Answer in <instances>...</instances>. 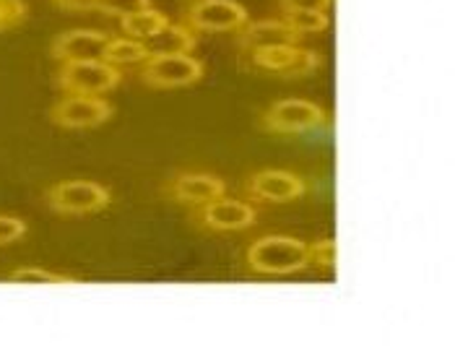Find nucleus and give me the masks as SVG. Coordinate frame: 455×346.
<instances>
[{
  "mask_svg": "<svg viewBox=\"0 0 455 346\" xmlns=\"http://www.w3.org/2000/svg\"><path fill=\"white\" fill-rule=\"evenodd\" d=\"M247 266L263 277H289L310 266L307 243L289 235H266L247 247Z\"/></svg>",
  "mask_w": 455,
  "mask_h": 346,
  "instance_id": "nucleus-1",
  "label": "nucleus"
},
{
  "mask_svg": "<svg viewBox=\"0 0 455 346\" xmlns=\"http://www.w3.org/2000/svg\"><path fill=\"white\" fill-rule=\"evenodd\" d=\"M112 193L94 180H63L47 190V206L60 216H86L105 211Z\"/></svg>",
  "mask_w": 455,
  "mask_h": 346,
  "instance_id": "nucleus-2",
  "label": "nucleus"
},
{
  "mask_svg": "<svg viewBox=\"0 0 455 346\" xmlns=\"http://www.w3.org/2000/svg\"><path fill=\"white\" fill-rule=\"evenodd\" d=\"M328 123V109L307 100H281L260 115V128L279 136H297L323 128Z\"/></svg>",
  "mask_w": 455,
  "mask_h": 346,
  "instance_id": "nucleus-3",
  "label": "nucleus"
},
{
  "mask_svg": "<svg viewBox=\"0 0 455 346\" xmlns=\"http://www.w3.org/2000/svg\"><path fill=\"white\" fill-rule=\"evenodd\" d=\"M182 21L193 32L224 35V32H240L250 21V13L245 5L235 0H196L185 8Z\"/></svg>",
  "mask_w": 455,
  "mask_h": 346,
  "instance_id": "nucleus-4",
  "label": "nucleus"
},
{
  "mask_svg": "<svg viewBox=\"0 0 455 346\" xmlns=\"http://www.w3.org/2000/svg\"><path fill=\"white\" fill-rule=\"evenodd\" d=\"M123 73L105 60H76L63 63L58 70V86L66 94H84V97H102L120 86Z\"/></svg>",
  "mask_w": 455,
  "mask_h": 346,
  "instance_id": "nucleus-5",
  "label": "nucleus"
},
{
  "mask_svg": "<svg viewBox=\"0 0 455 346\" xmlns=\"http://www.w3.org/2000/svg\"><path fill=\"white\" fill-rule=\"evenodd\" d=\"M204 78V63L190 52L151 55L143 60L140 81L151 89H182Z\"/></svg>",
  "mask_w": 455,
  "mask_h": 346,
  "instance_id": "nucleus-6",
  "label": "nucleus"
},
{
  "mask_svg": "<svg viewBox=\"0 0 455 346\" xmlns=\"http://www.w3.org/2000/svg\"><path fill=\"white\" fill-rule=\"evenodd\" d=\"M247 52L255 68L281 73L286 78H302L323 66L320 52L299 47V44H271V47H255Z\"/></svg>",
  "mask_w": 455,
  "mask_h": 346,
  "instance_id": "nucleus-7",
  "label": "nucleus"
},
{
  "mask_svg": "<svg viewBox=\"0 0 455 346\" xmlns=\"http://www.w3.org/2000/svg\"><path fill=\"white\" fill-rule=\"evenodd\" d=\"M115 115V107L105 97H84V94H68L60 102L52 104L50 120L58 128L66 131H89L100 128Z\"/></svg>",
  "mask_w": 455,
  "mask_h": 346,
  "instance_id": "nucleus-8",
  "label": "nucleus"
},
{
  "mask_svg": "<svg viewBox=\"0 0 455 346\" xmlns=\"http://www.w3.org/2000/svg\"><path fill=\"white\" fill-rule=\"evenodd\" d=\"M245 193L263 204H286L307 193V182L289 170H260L247 177Z\"/></svg>",
  "mask_w": 455,
  "mask_h": 346,
  "instance_id": "nucleus-9",
  "label": "nucleus"
},
{
  "mask_svg": "<svg viewBox=\"0 0 455 346\" xmlns=\"http://www.w3.org/2000/svg\"><path fill=\"white\" fill-rule=\"evenodd\" d=\"M193 219L211 232H240V229H250L258 221V211L245 201L221 196L216 201L198 206Z\"/></svg>",
  "mask_w": 455,
  "mask_h": 346,
  "instance_id": "nucleus-10",
  "label": "nucleus"
},
{
  "mask_svg": "<svg viewBox=\"0 0 455 346\" xmlns=\"http://www.w3.org/2000/svg\"><path fill=\"white\" fill-rule=\"evenodd\" d=\"M164 193L185 206H204L227 196V182L211 173H177L164 185Z\"/></svg>",
  "mask_w": 455,
  "mask_h": 346,
  "instance_id": "nucleus-11",
  "label": "nucleus"
},
{
  "mask_svg": "<svg viewBox=\"0 0 455 346\" xmlns=\"http://www.w3.org/2000/svg\"><path fill=\"white\" fill-rule=\"evenodd\" d=\"M107 42H109V35L100 32V29H70V32H63L52 42L50 52L60 63L102 60Z\"/></svg>",
  "mask_w": 455,
  "mask_h": 346,
  "instance_id": "nucleus-12",
  "label": "nucleus"
},
{
  "mask_svg": "<svg viewBox=\"0 0 455 346\" xmlns=\"http://www.w3.org/2000/svg\"><path fill=\"white\" fill-rule=\"evenodd\" d=\"M302 36L291 32L281 19H263V21H247L240 29V44L245 50L255 47H271V44H299Z\"/></svg>",
  "mask_w": 455,
  "mask_h": 346,
  "instance_id": "nucleus-13",
  "label": "nucleus"
},
{
  "mask_svg": "<svg viewBox=\"0 0 455 346\" xmlns=\"http://www.w3.org/2000/svg\"><path fill=\"white\" fill-rule=\"evenodd\" d=\"M198 44L196 32L185 24H167L156 35L143 39V47L151 55H175V52H193Z\"/></svg>",
  "mask_w": 455,
  "mask_h": 346,
  "instance_id": "nucleus-14",
  "label": "nucleus"
},
{
  "mask_svg": "<svg viewBox=\"0 0 455 346\" xmlns=\"http://www.w3.org/2000/svg\"><path fill=\"white\" fill-rule=\"evenodd\" d=\"M167 24H170V16L164 11L154 8V5H148V8H143L139 13H131V16H123L120 19V29L131 36V39H139V42L148 39L151 35H156Z\"/></svg>",
  "mask_w": 455,
  "mask_h": 346,
  "instance_id": "nucleus-15",
  "label": "nucleus"
},
{
  "mask_svg": "<svg viewBox=\"0 0 455 346\" xmlns=\"http://www.w3.org/2000/svg\"><path fill=\"white\" fill-rule=\"evenodd\" d=\"M148 58L143 42L139 39H131V36H109L105 47V55L102 60L115 66V68H125V66H139Z\"/></svg>",
  "mask_w": 455,
  "mask_h": 346,
  "instance_id": "nucleus-16",
  "label": "nucleus"
},
{
  "mask_svg": "<svg viewBox=\"0 0 455 346\" xmlns=\"http://www.w3.org/2000/svg\"><path fill=\"white\" fill-rule=\"evenodd\" d=\"M281 21L299 36L320 35L331 27L328 11H283Z\"/></svg>",
  "mask_w": 455,
  "mask_h": 346,
  "instance_id": "nucleus-17",
  "label": "nucleus"
},
{
  "mask_svg": "<svg viewBox=\"0 0 455 346\" xmlns=\"http://www.w3.org/2000/svg\"><path fill=\"white\" fill-rule=\"evenodd\" d=\"M8 281H24V284H70L73 278L66 274H52L44 269H19L8 274Z\"/></svg>",
  "mask_w": 455,
  "mask_h": 346,
  "instance_id": "nucleus-18",
  "label": "nucleus"
},
{
  "mask_svg": "<svg viewBox=\"0 0 455 346\" xmlns=\"http://www.w3.org/2000/svg\"><path fill=\"white\" fill-rule=\"evenodd\" d=\"M29 13V5L24 0H0V32L19 27Z\"/></svg>",
  "mask_w": 455,
  "mask_h": 346,
  "instance_id": "nucleus-19",
  "label": "nucleus"
},
{
  "mask_svg": "<svg viewBox=\"0 0 455 346\" xmlns=\"http://www.w3.org/2000/svg\"><path fill=\"white\" fill-rule=\"evenodd\" d=\"M151 0H100L97 3V11L105 13V16H131V13H139L143 8H148Z\"/></svg>",
  "mask_w": 455,
  "mask_h": 346,
  "instance_id": "nucleus-20",
  "label": "nucleus"
},
{
  "mask_svg": "<svg viewBox=\"0 0 455 346\" xmlns=\"http://www.w3.org/2000/svg\"><path fill=\"white\" fill-rule=\"evenodd\" d=\"M307 258H310V266L333 269L336 266V243L333 240H320V243L307 245Z\"/></svg>",
  "mask_w": 455,
  "mask_h": 346,
  "instance_id": "nucleus-21",
  "label": "nucleus"
},
{
  "mask_svg": "<svg viewBox=\"0 0 455 346\" xmlns=\"http://www.w3.org/2000/svg\"><path fill=\"white\" fill-rule=\"evenodd\" d=\"M27 221L19 219V216H11V213H0V247L3 245L16 243L27 235Z\"/></svg>",
  "mask_w": 455,
  "mask_h": 346,
  "instance_id": "nucleus-22",
  "label": "nucleus"
},
{
  "mask_svg": "<svg viewBox=\"0 0 455 346\" xmlns=\"http://www.w3.org/2000/svg\"><path fill=\"white\" fill-rule=\"evenodd\" d=\"M281 11H328L331 0H279Z\"/></svg>",
  "mask_w": 455,
  "mask_h": 346,
  "instance_id": "nucleus-23",
  "label": "nucleus"
},
{
  "mask_svg": "<svg viewBox=\"0 0 455 346\" xmlns=\"http://www.w3.org/2000/svg\"><path fill=\"white\" fill-rule=\"evenodd\" d=\"M60 11H68V13H89V11H97V3L100 0H52Z\"/></svg>",
  "mask_w": 455,
  "mask_h": 346,
  "instance_id": "nucleus-24",
  "label": "nucleus"
}]
</instances>
